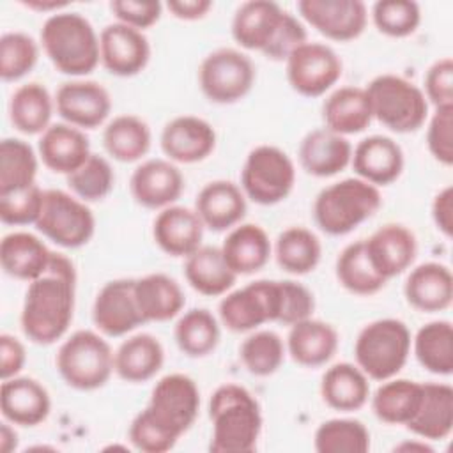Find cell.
Wrapping results in <instances>:
<instances>
[{"label":"cell","mask_w":453,"mask_h":453,"mask_svg":"<svg viewBox=\"0 0 453 453\" xmlns=\"http://www.w3.org/2000/svg\"><path fill=\"white\" fill-rule=\"evenodd\" d=\"M313 446L319 453H366L370 432L359 419L333 418L319 425Z\"/></svg>","instance_id":"46"},{"label":"cell","mask_w":453,"mask_h":453,"mask_svg":"<svg viewBox=\"0 0 453 453\" xmlns=\"http://www.w3.org/2000/svg\"><path fill=\"white\" fill-rule=\"evenodd\" d=\"M147 407L156 418L182 437L198 416V386L189 375L168 373L154 384Z\"/></svg>","instance_id":"13"},{"label":"cell","mask_w":453,"mask_h":453,"mask_svg":"<svg viewBox=\"0 0 453 453\" xmlns=\"http://www.w3.org/2000/svg\"><path fill=\"white\" fill-rule=\"evenodd\" d=\"M203 228L195 209L168 205L154 218L152 237L166 255L188 257L202 246Z\"/></svg>","instance_id":"23"},{"label":"cell","mask_w":453,"mask_h":453,"mask_svg":"<svg viewBox=\"0 0 453 453\" xmlns=\"http://www.w3.org/2000/svg\"><path fill=\"white\" fill-rule=\"evenodd\" d=\"M150 140L152 136L147 122L131 113L113 117L103 131V145L106 152L120 163L142 159L150 149Z\"/></svg>","instance_id":"39"},{"label":"cell","mask_w":453,"mask_h":453,"mask_svg":"<svg viewBox=\"0 0 453 453\" xmlns=\"http://www.w3.org/2000/svg\"><path fill=\"white\" fill-rule=\"evenodd\" d=\"M421 382L409 379H388L372 396L373 414L389 425H407L418 411Z\"/></svg>","instance_id":"40"},{"label":"cell","mask_w":453,"mask_h":453,"mask_svg":"<svg viewBox=\"0 0 453 453\" xmlns=\"http://www.w3.org/2000/svg\"><path fill=\"white\" fill-rule=\"evenodd\" d=\"M55 110L67 124L80 129H94L108 119L111 97L97 81L73 80L58 87Z\"/></svg>","instance_id":"16"},{"label":"cell","mask_w":453,"mask_h":453,"mask_svg":"<svg viewBox=\"0 0 453 453\" xmlns=\"http://www.w3.org/2000/svg\"><path fill=\"white\" fill-rule=\"evenodd\" d=\"M41 44L55 69L69 76L88 74L101 62L99 35L80 12L50 14L41 28Z\"/></svg>","instance_id":"3"},{"label":"cell","mask_w":453,"mask_h":453,"mask_svg":"<svg viewBox=\"0 0 453 453\" xmlns=\"http://www.w3.org/2000/svg\"><path fill=\"white\" fill-rule=\"evenodd\" d=\"M322 255V244L319 237L304 226L285 228L274 244V257L278 265L290 274L311 273Z\"/></svg>","instance_id":"42"},{"label":"cell","mask_w":453,"mask_h":453,"mask_svg":"<svg viewBox=\"0 0 453 453\" xmlns=\"http://www.w3.org/2000/svg\"><path fill=\"white\" fill-rule=\"evenodd\" d=\"M372 21L389 37H407L421 23V9L412 0H379L372 5Z\"/></svg>","instance_id":"50"},{"label":"cell","mask_w":453,"mask_h":453,"mask_svg":"<svg viewBox=\"0 0 453 453\" xmlns=\"http://www.w3.org/2000/svg\"><path fill=\"white\" fill-rule=\"evenodd\" d=\"M0 411L12 425L37 426L50 416L51 398L39 380L16 375L2 380Z\"/></svg>","instance_id":"21"},{"label":"cell","mask_w":453,"mask_h":453,"mask_svg":"<svg viewBox=\"0 0 453 453\" xmlns=\"http://www.w3.org/2000/svg\"><path fill=\"white\" fill-rule=\"evenodd\" d=\"M221 253L228 267L239 274L260 271L271 258L273 246L267 232L255 223H239L230 228L221 244Z\"/></svg>","instance_id":"31"},{"label":"cell","mask_w":453,"mask_h":453,"mask_svg":"<svg viewBox=\"0 0 453 453\" xmlns=\"http://www.w3.org/2000/svg\"><path fill=\"white\" fill-rule=\"evenodd\" d=\"M166 9L177 19L195 21L207 16V12L212 9V2L211 0H170L166 2Z\"/></svg>","instance_id":"60"},{"label":"cell","mask_w":453,"mask_h":453,"mask_svg":"<svg viewBox=\"0 0 453 453\" xmlns=\"http://www.w3.org/2000/svg\"><path fill=\"white\" fill-rule=\"evenodd\" d=\"M161 150L173 163H198L216 147L214 127L195 115H179L165 124L159 136Z\"/></svg>","instance_id":"19"},{"label":"cell","mask_w":453,"mask_h":453,"mask_svg":"<svg viewBox=\"0 0 453 453\" xmlns=\"http://www.w3.org/2000/svg\"><path fill=\"white\" fill-rule=\"evenodd\" d=\"M382 205L377 186L350 177L324 188L313 202L317 226L329 235H345L370 219Z\"/></svg>","instance_id":"4"},{"label":"cell","mask_w":453,"mask_h":453,"mask_svg":"<svg viewBox=\"0 0 453 453\" xmlns=\"http://www.w3.org/2000/svg\"><path fill=\"white\" fill-rule=\"evenodd\" d=\"M16 448H18V434H16L12 423L4 419L0 425V451L11 453Z\"/></svg>","instance_id":"62"},{"label":"cell","mask_w":453,"mask_h":453,"mask_svg":"<svg viewBox=\"0 0 453 453\" xmlns=\"http://www.w3.org/2000/svg\"><path fill=\"white\" fill-rule=\"evenodd\" d=\"M322 119L327 129L342 136L365 131L373 119L366 90L354 85L333 90L322 104Z\"/></svg>","instance_id":"35"},{"label":"cell","mask_w":453,"mask_h":453,"mask_svg":"<svg viewBox=\"0 0 453 453\" xmlns=\"http://www.w3.org/2000/svg\"><path fill=\"white\" fill-rule=\"evenodd\" d=\"M209 418L212 421L211 451L250 453L257 448L262 432V411L244 386L234 382L218 386L209 400Z\"/></svg>","instance_id":"2"},{"label":"cell","mask_w":453,"mask_h":453,"mask_svg":"<svg viewBox=\"0 0 453 453\" xmlns=\"http://www.w3.org/2000/svg\"><path fill=\"white\" fill-rule=\"evenodd\" d=\"M425 441L446 439L453 430V388L446 382H421V400L405 425Z\"/></svg>","instance_id":"29"},{"label":"cell","mask_w":453,"mask_h":453,"mask_svg":"<svg viewBox=\"0 0 453 453\" xmlns=\"http://www.w3.org/2000/svg\"><path fill=\"white\" fill-rule=\"evenodd\" d=\"M426 147L441 165H453V106L435 108L428 119Z\"/></svg>","instance_id":"54"},{"label":"cell","mask_w":453,"mask_h":453,"mask_svg":"<svg viewBox=\"0 0 453 453\" xmlns=\"http://www.w3.org/2000/svg\"><path fill=\"white\" fill-rule=\"evenodd\" d=\"M246 195L232 180H211L196 195L195 211L203 226L223 232L237 226L246 214Z\"/></svg>","instance_id":"25"},{"label":"cell","mask_w":453,"mask_h":453,"mask_svg":"<svg viewBox=\"0 0 453 453\" xmlns=\"http://www.w3.org/2000/svg\"><path fill=\"white\" fill-rule=\"evenodd\" d=\"M432 218H434L437 230L442 235L451 237V234H453V188L451 186L442 188L434 196Z\"/></svg>","instance_id":"59"},{"label":"cell","mask_w":453,"mask_h":453,"mask_svg":"<svg viewBox=\"0 0 453 453\" xmlns=\"http://www.w3.org/2000/svg\"><path fill=\"white\" fill-rule=\"evenodd\" d=\"M37 150L46 168L65 177L78 170L92 154L85 133L67 122L51 124L41 134Z\"/></svg>","instance_id":"26"},{"label":"cell","mask_w":453,"mask_h":453,"mask_svg":"<svg viewBox=\"0 0 453 453\" xmlns=\"http://www.w3.org/2000/svg\"><path fill=\"white\" fill-rule=\"evenodd\" d=\"M336 278L340 285L357 296H372L384 288L388 283L372 265L365 239L350 242L342 250L336 258Z\"/></svg>","instance_id":"43"},{"label":"cell","mask_w":453,"mask_h":453,"mask_svg":"<svg viewBox=\"0 0 453 453\" xmlns=\"http://www.w3.org/2000/svg\"><path fill=\"white\" fill-rule=\"evenodd\" d=\"M173 338L180 352L186 356L203 357L219 343V324L209 310L191 308L177 320Z\"/></svg>","instance_id":"44"},{"label":"cell","mask_w":453,"mask_h":453,"mask_svg":"<svg viewBox=\"0 0 453 453\" xmlns=\"http://www.w3.org/2000/svg\"><path fill=\"white\" fill-rule=\"evenodd\" d=\"M350 165L356 175L373 186H388L403 172V150L389 136L372 134L352 149Z\"/></svg>","instance_id":"22"},{"label":"cell","mask_w":453,"mask_h":453,"mask_svg":"<svg viewBox=\"0 0 453 453\" xmlns=\"http://www.w3.org/2000/svg\"><path fill=\"white\" fill-rule=\"evenodd\" d=\"M296 184V166L290 156L274 145H258L250 150L241 170V189L258 205H274L285 200Z\"/></svg>","instance_id":"8"},{"label":"cell","mask_w":453,"mask_h":453,"mask_svg":"<svg viewBox=\"0 0 453 453\" xmlns=\"http://www.w3.org/2000/svg\"><path fill=\"white\" fill-rule=\"evenodd\" d=\"M338 342V331L331 324L310 317L290 326L285 347L297 365L315 368L331 361Z\"/></svg>","instance_id":"30"},{"label":"cell","mask_w":453,"mask_h":453,"mask_svg":"<svg viewBox=\"0 0 453 453\" xmlns=\"http://www.w3.org/2000/svg\"><path fill=\"white\" fill-rule=\"evenodd\" d=\"M37 154L19 138H4L0 143V195L37 184Z\"/></svg>","instance_id":"45"},{"label":"cell","mask_w":453,"mask_h":453,"mask_svg":"<svg viewBox=\"0 0 453 453\" xmlns=\"http://www.w3.org/2000/svg\"><path fill=\"white\" fill-rule=\"evenodd\" d=\"M37 230L62 248H80L96 232V218L87 202L62 189H44Z\"/></svg>","instance_id":"9"},{"label":"cell","mask_w":453,"mask_h":453,"mask_svg":"<svg viewBox=\"0 0 453 453\" xmlns=\"http://www.w3.org/2000/svg\"><path fill=\"white\" fill-rule=\"evenodd\" d=\"M127 435L131 444L143 453L170 451L180 439V435L156 418L149 407L133 418Z\"/></svg>","instance_id":"51"},{"label":"cell","mask_w":453,"mask_h":453,"mask_svg":"<svg viewBox=\"0 0 453 453\" xmlns=\"http://www.w3.org/2000/svg\"><path fill=\"white\" fill-rule=\"evenodd\" d=\"M308 41V34L304 25L287 11L271 46L264 51V55L271 60H287L288 55L297 50L301 44H304Z\"/></svg>","instance_id":"57"},{"label":"cell","mask_w":453,"mask_h":453,"mask_svg":"<svg viewBox=\"0 0 453 453\" xmlns=\"http://www.w3.org/2000/svg\"><path fill=\"white\" fill-rule=\"evenodd\" d=\"M393 451H400V453H432L434 448L428 442H425V439L423 441L414 439V441H403V442L396 444L393 448Z\"/></svg>","instance_id":"63"},{"label":"cell","mask_w":453,"mask_h":453,"mask_svg":"<svg viewBox=\"0 0 453 453\" xmlns=\"http://www.w3.org/2000/svg\"><path fill=\"white\" fill-rule=\"evenodd\" d=\"M184 189V177L170 159H147L134 168L129 179V191L136 203L147 209L173 205Z\"/></svg>","instance_id":"18"},{"label":"cell","mask_w":453,"mask_h":453,"mask_svg":"<svg viewBox=\"0 0 453 453\" xmlns=\"http://www.w3.org/2000/svg\"><path fill=\"white\" fill-rule=\"evenodd\" d=\"M165 363V349L161 342L149 334L138 333L126 338L113 356L115 373L126 382L150 380Z\"/></svg>","instance_id":"34"},{"label":"cell","mask_w":453,"mask_h":453,"mask_svg":"<svg viewBox=\"0 0 453 453\" xmlns=\"http://www.w3.org/2000/svg\"><path fill=\"white\" fill-rule=\"evenodd\" d=\"M297 157L306 173L313 177H333L350 165L352 145L345 136L320 127L310 131L301 140Z\"/></svg>","instance_id":"27"},{"label":"cell","mask_w":453,"mask_h":453,"mask_svg":"<svg viewBox=\"0 0 453 453\" xmlns=\"http://www.w3.org/2000/svg\"><path fill=\"white\" fill-rule=\"evenodd\" d=\"M55 97L37 81L19 85L9 99V119L23 134H42L51 126Z\"/></svg>","instance_id":"38"},{"label":"cell","mask_w":453,"mask_h":453,"mask_svg":"<svg viewBox=\"0 0 453 453\" xmlns=\"http://www.w3.org/2000/svg\"><path fill=\"white\" fill-rule=\"evenodd\" d=\"M134 297L145 322H166L184 308V292L168 274L150 273L134 280Z\"/></svg>","instance_id":"33"},{"label":"cell","mask_w":453,"mask_h":453,"mask_svg":"<svg viewBox=\"0 0 453 453\" xmlns=\"http://www.w3.org/2000/svg\"><path fill=\"white\" fill-rule=\"evenodd\" d=\"M99 55L108 73L127 78L147 67L150 44L142 30L115 21L99 34Z\"/></svg>","instance_id":"15"},{"label":"cell","mask_w":453,"mask_h":453,"mask_svg":"<svg viewBox=\"0 0 453 453\" xmlns=\"http://www.w3.org/2000/svg\"><path fill=\"white\" fill-rule=\"evenodd\" d=\"M411 331L398 319H379L366 324L354 343L356 365L373 380L398 375L411 354Z\"/></svg>","instance_id":"5"},{"label":"cell","mask_w":453,"mask_h":453,"mask_svg":"<svg viewBox=\"0 0 453 453\" xmlns=\"http://www.w3.org/2000/svg\"><path fill=\"white\" fill-rule=\"evenodd\" d=\"M366 255L373 269L388 281L405 273L416 260V235L400 223H386L365 239Z\"/></svg>","instance_id":"20"},{"label":"cell","mask_w":453,"mask_h":453,"mask_svg":"<svg viewBox=\"0 0 453 453\" xmlns=\"http://www.w3.org/2000/svg\"><path fill=\"white\" fill-rule=\"evenodd\" d=\"M74 299V264L64 253L53 251L46 271L28 281L19 317L25 336L39 345L60 340L73 322Z\"/></svg>","instance_id":"1"},{"label":"cell","mask_w":453,"mask_h":453,"mask_svg":"<svg viewBox=\"0 0 453 453\" xmlns=\"http://www.w3.org/2000/svg\"><path fill=\"white\" fill-rule=\"evenodd\" d=\"M115 175L106 157L90 154L88 159L73 173L67 175V186L74 196L83 202H97L113 189Z\"/></svg>","instance_id":"48"},{"label":"cell","mask_w":453,"mask_h":453,"mask_svg":"<svg viewBox=\"0 0 453 453\" xmlns=\"http://www.w3.org/2000/svg\"><path fill=\"white\" fill-rule=\"evenodd\" d=\"M115 352L108 342L90 329H80L60 345L55 365L64 382L80 391L103 388L111 373Z\"/></svg>","instance_id":"7"},{"label":"cell","mask_w":453,"mask_h":453,"mask_svg":"<svg viewBox=\"0 0 453 453\" xmlns=\"http://www.w3.org/2000/svg\"><path fill=\"white\" fill-rule=\"evenodd\" d=\"M418 363L435 375L453 372V326L449 320H432L421 326L412 338Z\"/></svg>","instance_id":"41"},{"label":"cell","mask_w":453,"mask_h":453,"mask_svg":"<svg viewBox=\"0 0 453 453\" xmlns=\"http://www.w3.org/2000/svg\"><path fill=\"white\" fill-rule=\"evenodd\" d=\"M27 363L25 345L9 333L0 334V377L2 380L16 377Z\"/></svg>","instance_id":"58"},{"label":"cell","mask_w":453,"mask_h":453,"mask_svg":"<svg viewBox=\"0 0 453 453\" xmlns=\"http://www.w3.org/2000/svg\"><path fill=\"white\" fill-rule=\"evenodd\" d=\"M285 352V342L271 329H260L248 334L239 347V357L244 368L257 377H269L278 372L283 365Z\"/></svg>","instance_id":"47"},{"label":"cell","mask_w":453,"mask_h":453,"mask_svg":"<svg viewBox=\"0 0 453 453\" xmlns=\"http://www.w3.org/2000/svg\"><path fill=\"white\" fill-rule=\"evenodd\" d=\"M53 251L30 232H11L0 242V264L5 274L16 280L32 281L39 278Z\"/></svg>","instance_id":"32"},{"label":"cell","mask_w":453,"mask_h":453,"mask_svg":"<svg viewBox=\"0 0 453 453\" xmlns=\"http://www.w3.org/2000/svg\"><path fill=\"white\" fill-rule=\"evenodd\" d=\"M290 87L306 97L326 94L342 76L343 64L336 51L324 42L306 41L285 60Z\"/></svg>","instance_id":"12"},{"label":"cell","mask_w":453,"mask_h":453,"mask_svg":"<svg viewBox=\"0 0 453 453\" xmlns=\"http://www.w3.org/2000/svg\"><path fill=\"white\" fill-rule=\"evenodd\" d=\"M287 11L271 0H250L237 7L232 19V37L244 50H255L264 53Z\"/></svg>","instance_id":"24"},{"label":"cell","mask_w":453,"mask_h":453,"mask_svg":"<svg viewBox=\"0 0 453 453\" xmlns=\"http://www.w3.org/2000/svg\"><path fill=\"white\" fill-rule=\"evenodd\" d=\"M372 115L395 133L418 131L428 119L423 90L398 74H379L366 87Z\"/></svg>","instance_id":"6"},{"label":"cell","mask_w":453,"mask_h":453,"mask_svg":"<svg viewBox=\"0 0 453 453\" xmlns=\"http://www.w3.org/2000/svg\"><path fill=\"white\" fill-rule=\"evenodd\" d=\"M320 396L334 411H357L370 396L368 377L357 365L336 363L322 375Z\"/></svg>","instance_id":"36"},{"label":"cell","mask_w":453,"mask_h":453,"mask_svg":"<svg viewBox=\"0 0 453 453\" xmlns=\"http://www.w3.org/2000/svg\"><path fill=\"white\" fill-rule=\"evenodd\" d=\"M280 283V311L278 320L285 326H294L304 319H310L315 310L313 294L294 280H278Z\"/></svg>","instance_id":"53"},{"label":"cell","mask_w":453,"mask_h":453,"mask_svg":"<svg viewBox=\"0 0 453 453\" xmlns=\"http://www.w3.org/2000/svg\"><path fill=\"white\" fill-rule=\"evenodd\" d=\"M110 9L119 23L143 32L159 21L163 4L157 0H113Z\"/></svg>","instance_id":"55"},{"label":"cell","mask_w":453,"mask_h":453,"mask_svg":"<svg viewBox=\"0 0 453 453\" xmlns=\"http://www.w3.org/2000/svg\"><path fill=\"white\" fill-rule=\"evenodd\" d=\"M301 18L333 41L359 37L368 21V9L361 0H299Z\"/></svg>","instance_id":"14"},{"label":"cell","mask_w":453,"mask_h":453,"mask_svg":"<svg viewBox=\"0 0 453 453\" xmlns=\"http://www.w3.org/2000/svg\"><path fill=\"white\" fill-rule=\"evenodd\" d=\"M21 5H25L27 9L37 11V12H60L65 7H69L67 0H21Z\"/></svg>","instance_id":"61"},{"label":"cell","mask_w":453,"mask_h":453,"mask_svg":"<svg viewBox=\"0 0 453 453\" xmlns=\"http://www.w3.org/2000/svg\"><path fill=\"white\" fill-rule=\"evenodd\" d=\"M198 83L209 101L230 104L251 90L255 65L246 53L235 48H218L203 57L198 67Z\"/></svg>","instance_id":"10"},{"label":"cell","mask_w":453,"mask_h":453,"mask_svg":"<svg viewBox=\"0 0 453 453\" xmlns=\"http://www.w3.org/2000/svg\"><path fill=\"white\" fill-rule=\"evenodd\" d=\"M405 301L426 313L442 311L453 301V274L448 265L425 262L416 265L403 285Z\"/></svg>","instance_id":"28"},{"label":"cell","mask_w":453,"mask_h":453,"mask_svg":"<svg viewBox=\"0 0 453 453\" xmlns=\"http://www.w3.org/2000/svg\"><path fill=\"white\" fill-rule=\"evenodd\" d=\"M188 283L202 296H225L235 283L237 274L228 267L221 248L200 246L184 262Z\"/></svg>","instance_id":"37"},{"label":"cell","mask_w":453,"mask_h":453,"mask_svg":"<svg viewBox=\"0 0 453 453\" xmlns=\"http://www.w3.org/2000/svg\"><path fill=\"white\" fill-rule=\"evenodd\" d=\"M39 58V46L25 32H7L0 37V76L16 81L28 74Z\"/></svg>","instance_id":"49"},{"label":"cell","mask_w":453,"mask_h":453,"mask_svg":"<svg viewBox=\"0 0 453 453\" xmlns=\"http://www.w3.org/2000/svg\"><path fill=\"white\" fill-rule=\"evenodd\" d=\"M219 320L234 333L255 331L262 324L276 322L280 311L278 280H257L242 288L226 292L218 306Z\"/></svg>","instance_id":"11"},{"label":"cell","mask_w":453,"mask_h":453,"mask_svg":"<svg viewBox=\"0 0 453 453\" xmlns=\"http://www.w3.org/2000/svg\"><path fill=\"white\" fill-rule=\"evenodd\" d=\"M44 189L37 184L25 189H18L7 195H0V219L5 225H28L37 221L42 209Z\"/></svg>","instance_id":"52"},{"label":"cell","mask_w":453,"mask_h":453,"mask_svg":"<svg viewBox=\"0 0 453 453\" xmlns=\"http://www.w3.org/2000/svg\"><path fill=\"white\" fill-rule=\"evenodd\" d=\"M421 90L435 108L453 106V60L449 57L439 58L428 67Z\"/></svg>","instance_id":"56"},{"label":"cell","mask_w":453,"mask_h":453,"mask_svg":"<svg viewBox=\"0 0 453 453\" xmlns=\"http://www.w3.org/2000/svg\"><path fill=\"white\" fill-rule=\"evenodd\" d=\"M92 320L106 336H124L143 324L134 297V280L117 278L104 283L94 299Z\"/></svg>","instance_id":"17"}]
</instances>
